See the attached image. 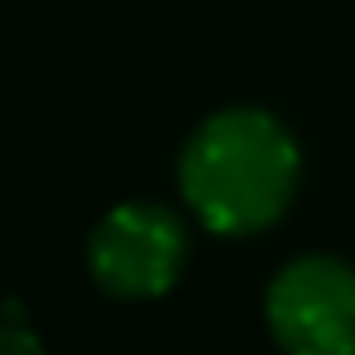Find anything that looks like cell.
Here are the masks:
<instances>
[{"label": "cell", "instance_id": "6da1fadb", "mask_svg": "<svg viewBox=\"0 0 355 355\" xmlns=\"http://www.w3.org/2000/svg\"><path fill=\"white\" fill-rule=\"evenodd\" d=\"M297 184L302 148L266 108H220L180 148V193L211 234L248 239L279 225Z\"/></svg>", "mask_w": 355, "mask_h": 355}, {"label": "cell", "instance_id": "3957f363", "mask_svg": "<svg viewBox=\"0 0 355 355\" xmlns=\"http://www.w3.org/2000/svg\"><path fill=\"white\" fill-rule=\"evenodd\" d=\"M266 329L284 355H355V266L297 257L266 288Z\"/></svg>", "mask_w": 355, "mask_h": 355}, {"label": "cell", "instance_id": "7a4b0ae2", "mask_svg": "<svg viewBox=\"0 0 355 355\" xmlns=\"http://www.w3.org/2000/svg\"><path fill=\"white\" fill-rule=\"evenodd\" d=\"M189 261L184 220L162 202H117L86 243V266L104 293L148 302L175 288Z\"/></svg>", "mask_w": 355, "mask_h": 355}]
</instances>
